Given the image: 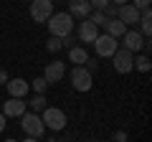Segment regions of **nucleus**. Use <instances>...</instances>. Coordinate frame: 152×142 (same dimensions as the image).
<instances>
[{
    "label": "nucleus",
    "instance_id": "dca6fc26",
    "mask_svg": "<svg viewBox=\"0 0 152 142\" xmlns=\"http://www.w3.org/2000/svg\"><path fill=\"white\" fill-rule=\"evenodd\" d=\"M86 59H89V53H86L84 46H74V48H69V61L74 66H84V64H86Z\"/></svg>",
    "mask_w": 152,
    "mask_h": 142
},
{
    "label": "nucleus",
    "instance_id": "5701e85b",
    "mask_svg": "<svg viewBox=\"0 0 152 142\" xmlns=\"http://www.w3.org/2000/svg\"><path fill=\"white\" fill-rule=\"evenodd\" d=\"M129 5H132V8H137V10H145V8H150V5H152V0H129Z\"/></svg>",
    "mask_w": 152,
    "mask_h": 142
},
{
    "label": "nucleus",
    "instance_id": "c85d7f7f",
    "mask_svg": "<svg viewBox=\"0 0 152 142\" xmlns=\"http://www.w3.org/2000/svg\"><path fill=\"white\" fill-rule=\"evenodd\" d=\"M5 124H8V122H5V114H3V112H0V135H3V132H5Z\"/></svg>",
    "mask_w": 152,
    "mask_h": 142
},
{
    "label": "nucleus",
    "instance_id": "39448f33",
    "mask_svg": "<svg viewBox=\"0 0 152 142\" xmlns=\"http://www.w3.org/2000/svg\"><path fill=\"white\" fill-rule=\"evenodd\" d=\"M122 48L124 51H129V53H140L142 48H145V41L147 38H142V33L137 31V28H127V33L122 36Z\"/></svg>",
    "mask_w": 152,
    "mask_h": 142
},
{
    "label": "nucleus",
    "instance_id": "2eb2a0df",
    "mask_svg": "<svg viewBox=\"0 0 152 142\" xmlns=\"http://www.w3.org/2000/svg\"><path fill=\"white\" fill-rule=\"evenodd\" d=\"M104 33H107V36H112V38H117V41H119L122 36L127 33V26H124V23L119 20V18H112V20H107V23H104Z\"/></svg>",
    "mask_w": 152,
    "mask_h": 142
},
{
    "label": "nucleus",
    "instance_id": "9b49d317",
    "mask_svg": "<svg viewBox=\"0 0 152 142\" xmlns=\"http://www.w3.org/2000/svg\"><path fill=\"white\" fill-rule=\"evenodd\" d=\"M117 18H119L127 28H137V23H140V10L132 8L129 3H127V5H119V8H117Z\"/></svg>",
    "mask_w": 152,
    "mask_h": 142
},
{
    "label": "nucleus",
    "instance_id": "6e6552de",
    "mask_svg": "<svg viewBox=\"0 0 152 142\" xmlns=\"http://www.w3.org/2000/svg\"><path fill=\"white\" fill-rule=\"evenodd\" d=\"M112 59H114L112 64H114V71H117V74H129V71L134 69V53H129V51H124V48H117Z\"/></svg>",
    "mask_w": 152,
    "mask_h": 142
},
{
    "label": "nucleus",
    "instance_id": "6ab92c4d",
    "mask_svg": "<svg viewBox=\"0 0 152 142\" xmlns=\"http://www.w3.org/2000/svg\"><path fill=\"white\" fill-rule=\"evenodd\" d=\"M89 23H94L96 28H104V23H107V15H104L102 10H91L89 13V18H86Z\"/></svg>",
    "mask_w": 152,
    "mask_h": 142
},
{
    "label": "nucleus",
    "instance_id": "7c9ffc66",
    "mask_svg": "<svg viewBox=\"0 0 152 142\" xmlns=\"http://www.w3.org/2000/svg\"><path fill=\"white\" fill-rule=\"evenodd\" d=\"M23 142H41V140H36V137H26Z\"/></svg>",
    "mask_w": 152,
    "mask_h": 142
},
{
    "label": "nucleus",
    "instance_id": "20e7f679",
    "mask_svg": "<svg viewBox=\"0 0 152 142\" xmlns=\"http://www.w3.org/2000/svg\"><path fill=\"white\" fill-rule=\"evenodd\" d=\"M91 46L96 48V56H99V59H112L114 51L119 48V41L112 38V36H107V33H99L96 41H94Z\"/></svg>",
    "mask_w": 152,
    "mask_h": 142
},
{
    "label": "nucleus",
    "instance_id": "cd10ccee",
    "mask_svg": "<svg viewBox=\"0 0 152 142\" xmlns=\"http://www.w3.org/2000/svg\"><path fill=\"white\" fill-rule=\"evenodd\" d=\"M8 79H10V76H8V71H5V69H0V84H3V86L8 84Z\"/></svg>",
    "mask_w": 152,
    "mask_h": 142
},
{
    "label": "nucleus",
    "instance_id": "393cba45",
    "mask_svg": "<svg viewBox=\"0 0 152 142\" xmlns=\"http://www.w3.org/2000/svg\"><path fill=\"white\" fill-rule=\"evenodd\" d=\"M84 69H86L89 74H94V71L99 69V61H96V59H86V64H84Z\"/></svg>",
    "mask_w": 152,
    "mask_h": 142
},
{
    "label": "nucleus",
    "instance_id": "aec40b11",
    "mask_svg": "<svg viewBox=\"0 0 152 142\" xmlns=\"http://www.w3.org/2000/svg\"><path fill=\"white\" fill-rule=\"evenodd\" d=\"M31 89H33V94H43L46 89H48V84H46L43 76H36V79L31 81Z\"/></svg>",
    "mask_w": 152,
    "mask_h": 142
},
{
    "label": "nucleus",
    "instance_id": "2f4dec72",
    "mask_svg": "<svg viewBox=\"0 0 152 142\" xmlns=\"http://www.w3.org/2000/svg\"><path fill=\"white\" fill-rule=\"evenodd\" d=\"M5 142H18V140H15V137H10V140H5Z\"/></svg>",
    "mask_w": 152,
    "mask_h": 142
},
{
    "label": "nucleus",
    "instance_id": "7ed1b4c3",
    "mask_svg": "<svg viewBox=\"0 0 152 142\" xmlns=\"http://www.w3.org/2000/svg\"><path fill=\"white\" fill-rule=\"evenodd\" d=\"M20 127L26 132V137H36V140H41L43 132H46L43 122H41V114H36V112H26L20 117Z\"/></svg>",
    "mask_w": 152,
    "mask_h": 142
},
{
    "label": "nucleus",
    "instance_id": "a211bd4d",
    "mask_svg": "<svg viewBox=\"0 0 152 142\" xmlns=\"http://www.w3.org/2000/svg\"><path fill=\"white\" fill-rule=\"evenodd\" d=\"M134 69H137V71H142V74H147V71L152 69L150 56H134Z\"/></svg>",
    "mask_w": 152,
    "mask_h": 142
},
{
    "label": "nucleus",
    "instance_id": "1a4fd4ad",
    "mask_svg": "<svg viewBox=\"0 0 152 142\" xmlns=\"http://www.w3.org/2000/svg\"><path fill=\"white\" fill-rule=\"evenodd\" d=\"M66 76V64L64 61H51L48 66H46V71H43V79H46V84H58L61 79Z\"/></svg>",
    "mask_w": 152,
    "mask_h": 142
},
{
    "label": "nucleus",
    "instance_id": "9d476101",
    "mask_svg": "<svg viewBox=\"0 0 152 142\" xmlns=\"http://www.w3.org/2000/svg\"><path fill=\"white\" fill-rule=\"evenodd\" d=\"M5 89H8V97L10 99H26V94L31 91V84L26 81V79H8V84H5Z\"/></svg>",
    "mask_w": 152,
    "mask_h": 142
},
{
    "label": "nucleus",
    "instance_id": "4be33fe9",
    "mask_svg": "<svg viewBox=\"0 0 152 142\" xmlns=\"http://www.w3.org/2000/svg\"><path fill=\"white\" fill-rule=\"evenodd\" d=\"M112 0H89V5H91V10H104V8L109 5Z\"/></svg>",
    "mask_w": 152,
    "mask_h": 142
},
{
    "label": "nucleus",
    "instance_id": "bb28decb",
    "mask_svg": "<svg viewBox=\"0 0 152 142\" xmlns=\"http://www.w3.org/2000/svg\"><path fill=\"white\" fill-rule=\"evenodd\" d=\"M112 142H127V132L124 130H117L114 137H112Z\"/></svg>",
    "mask_w": 152,
    "mask_h": 142
},
{
    "label": "nucleus",
    "instance_id": "c756f323",
    "mask_svg": "<svg viewBox=\"0 0 152 142\" xmlns=\"http://www.w3.org/2000/svg\"><path fill=\"white\" fill-rule=\"evenodd\" d=\"M127 3H129V0H112V5H117V8H119V5H127Z\"/></svg>",
    "mask_w": 152,
    "mask_h": 142
},
{
    "label": "nucleus",
    "instance_id": "ddd939ff",
    "mask_svg": "<svg viewBox=\"0 0 152 142\" xmlns=\"http://www.w3.org/2000/svg\"><path fill=\"white\" fill-rule=\"evenodd\" d=\"M76 36H79L81 43H94L96 36H99V28L94 26V23H89V20H81V23H79V28H76Z\"/></svg>",
    "mask_w": 152,
    "mask_h": 142
},
{
    "label": "nucleus",
    "instance_id": "f8f14e48",
    "mask_svg": "<svg viewBox=\"0 0 152 142\" xmlns=\"http://www.w3.org/2000/svg\"><path fill=\"white\" fill-rule=\"evenodd\" d=\"M26 112H28L26 99H10V97H8V102L3 104V114H5V119H8V117H18V119H20Z\"/></svg>",
    "mask_w": 152,
    "mask_h": 142
},
{
    "label": "nucleus",
    "instance_id": "473e14b6",
    "mask_svg": "<svg viewBox=\"0 0 152 142\" xmlns=\"http://www.w3.org/2000/svg\"><path fill=\"white\" fill-rule=\"evenodd\" d=\"M89 142H94V140H89Z\"/></svg>",
    "mask_w": 152,
    "mask_h": 142
},
{
    "label": "nucleus",
    "instance_id": "f257e3e1",
    "mask_svg": "<svg viewBox=\"0 0 152 142\" xmlns=\"http://www.w3.org/2000/svg\"><path fill=\"white\" fill-rule=\"evenodd\" d=\"M46 26H48V33L53 38H66V36L74 33V18L69 13H53L46 20Z\"/></svg>",
    "mask_w": 152,
    "mask_h": 142
},
{
    "label": "nucleus",
    "instance_id": "f3484780",
    "mask_svg": "<svg viewBox=\"0 0 152 142\" xmlns=\"http://www.w3.org/2000/svg\"><path fill=\"white\" fill-rule=\"evenodd\" d=\"M26 104L31 107V112H36V114H41V112L48 107V104H46V97H43V94H33V99H31V102H26Z\"/></svg>",
    "mask_w": 152,
    "mask_h": 142
},
{
    "label": "nucleus",
    "instance_id": "412c9836",
    "mask_svg": "<svg viewBox=\"0 0 152 142\" xmlns=\"http://www.w3.org/2000/svg\"><path fill=\"white\" fill-rule=\"evenodd\" d=\"M46 48H48L51 53H58L61 51V38H53V36H51V38L46 41Z\"/></svg>",
    "mask_w": 152,
    "mask_h": 142
},
{
    "label": "nucleus",
    "instance_id": "4468645a",
    "mask_svg": "<svg viewBox=\"0 0 152 142\" xmlns=\"http://www.w3.org/2000/svg\"><path fill=\"white\" fill-rule=\"evenodd\" d=\"M69 13L71 18H81V20H86L89 13H91V5H89V0H69Z\"/></svg>",
    "mask_w": 152,
    "mask_h": 142
},
{
    "label": "nucleus",
    "instance_id": "b1692460",
    "mask_svg": "<svg viewBox=\"0 0 152 142\" xmlns=\"http://www.w3.org/2000/svg\"><path fill=\"white\" fill-rule=\"evenodd\" d=\"M104 15H107V20H112V18H117V5H112V3H109V5L107 8H104Z\"/></svg>",
    "mask_w": 152,
    "mask_h": 142
},
{
    "label": "nucleus",
    "instance_id": "0eeeda50",
    "mask_svg": "<svg viewBox=\"0 0 152 142\" xmlns=\"http://www.w3.org/2000/svg\"><path fill=\"white\" fill-rule=\"evenodd\" d=\"M53 15V0H31V18L36 23H46Z\"/></svg>",
    "mask_w": 152,
    "mask_h": 142
},
{
    "label": "nucleus",
    "instance_id": "f03ea898",
    "mask_svg": "<svg viewBox=\"0 0 152 142\" xmlns=\"http://www.w3.org/2000/svg\"><path fill=\"white\" fill-rule=\"evenodd\" d=\"M41 122H43V127L51 130V132H64L69 119H66L64 109H58V107H46V109L41 112Z\"/></svg>",
    "mask_w": 152,
    "mask_h": 142
},
{
    "label": "nucleus",
    "instance_id": "423d86ee",
    "mask_svg": "<svg viewBox=\"0 0 152 142\" xmlns=\"http://www.w3.org/2000/svg\"><path fill=\"white\" fill-rule=\"evenodd\" d=\"M91 79H94V74H89L84 66H74L71 69V86L76 89V91H89L91 89Z\"/></svg>",
    "mask_w": 152,
    "mask_h": 142
},
{
    "label": "nucleus",
    "instance_id": "a878e982",
    "mask_svg": "<svg viewBox=\"0 0 152 142\" xmlns=\"http://www.w3.org/2000/svg\"><path fill=\"white\" fill-rule=\"evenodd\" d=\"M76 46V38L74 36H66V38H61V48H74Z\"/></svg>",
    "mask_w": 152,
    "mask_h": 142
}]
</instances>
